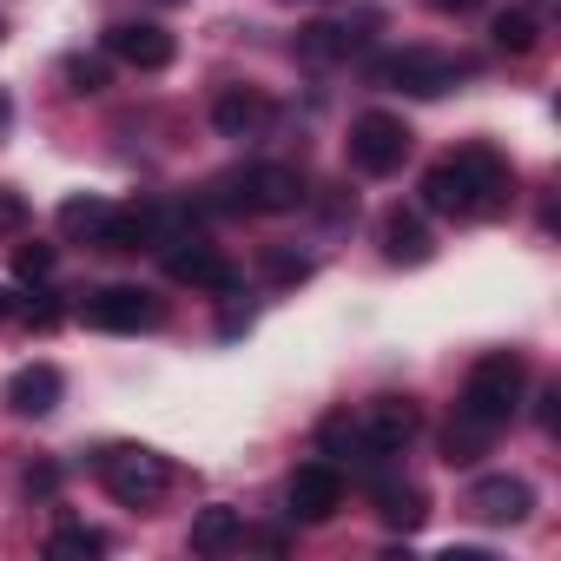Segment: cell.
Returning <instances> with one entry per match:
<instances>
[{
    "mask_svg": "<svg viewBox=\"0 0 561 561\" xmlns=\"http://www.w3.org/2000/svg\"><path fill=\"white\" fill-rule=\"evenodd\" d=\"M93 244L100 251H152V244H165V205H113Z\"/></svg>",
    "mask_w": 561,
    "mask_h": 561,
    "instance_id": "7c38bea8",
    "label": "cell"
},
{
    "mask_svg": "<svg viewBox=\"0 0 561 561\" xmlns=\"http://www.w3.org/2000/svg\"><path fill=\"white\" fill-rule=\"evenodd\" d=\"M370 80L383 93H403V100H443L456 80H469V60L436 54V47H403V54L370 60Z\"/></svg>",
    "mask_w": 561,
    "mask_h": 561,
    "instance_id": "277c9868",
    "label": "cell"
},
{
    "mask_svg": "<svg viewBox=\"0 0 561 561\" xmlns=\"http://www.w3.org/2000/svg\"><path fill=\"white\" fill-rule=\"evenodd\" d=\"M0 318H14V298H8V285H0Z\"/></svg>",
    "mask_w": 561,
    "mask_h": 561,
    "instance_id": "836d02e7",
    "label": "cell"
},
{
    "mask_svg": "<svg viewBox=\"0 0 561 561\" xmlns=\"http://www.w3.org/2000/svg\"><path fill=\"white\" fill-rule=\"evenodd\" d=\"M211 126H218V139H257L271 126V100L257 87H225L211 100Z\"/></svg>",
    "mask_w": 561,
    "mask_h": 561,
    "instance_id": "9a60e30c",
    "label": "cell"
},
{
    "mask_svg": "<svg viewBox=\"0 0 561 561\" xmlns=\"http://www.w3.org/2000/svg\"><path fill=\"white\" fill-rule=\"evenodd\" d=\"M515 198V172L495 146H462L456 159L423 172V205L443 218H495Z\"/></svg>",
    "mask_w": 561,
    "mask_h": 561,
    "instance_id": "6da1fadb",
    "label": "cell"
},
{
    "mask_svg": "<svg viewBox=\"0 0 561 561\" xmlns=\"http://www.w3.org/2000/svg\"><path fill=\"white\" fill-rule=\"evenodd\" d=\"M14 318H21L27 331H54V324H60V305L41 298V285H34V305H14Z\"/></svg>",
    "mask_w": 561,
    "mask_h": 561,
    "instance_id": "83f0119b",
    "label": "cell"
},
{
    "mask_svg": "<svg viewBox=\"0 0 561 561\" xmlns=\"http://www.w3.org/2000/svg\"><path fill=\"white\" fill-rule=\"evenodd\" d=\"M311 192H305V172L298 165H277V159H264V165H244V172H231V179H218V211H257V218H285V211H298Z\"/></svg>",
    "mask_w": 561,
    "mask_h": 561,
    "instance_id": "3957f363",
    "label": "cell"
},
{
    "mask_svg": "<svg viewBox=\"0 0 561 561\" xmlns=\"http://www.w3.org/2000/svg\"><path fill=\"white\" fill-rule=\"evenodd\" d=\"M264 271L277 277V285H298V277H311V264H305V257H291V251H271V257H264Z\"/></svg>",
    "mask_w": 561,
    "mask_h": 561,
    "instance_id": "f1b7e54d",
    "label": "cell"
},
{
    "mask_svg": "<svg viewBox=\"0 0 561 561\" xmlns=\"http://www.w3.org/2000/svg\"><path fill=\"white\" fill-rule=\"evenodd\" d=\"M430 251H436V238H430L423 211L390 205V211H383V257H390V264H430Z\"/></svg>",
    "mask_w": 561,
    "mask_h": 561,
    "instance_id": "2e32d148",
    "label": "cell"
},
{
    "mask_svg": "<svg viewBox=\"0 0 561 561\" xmlns=\"http://www.w3.org/2000/svg\"><path fill=\"white\" fill-rule=\"evenodd\" d=\"M47 554H54V561H93V554H106V535L87 528V522H67V528L47 541Z\"/></svg>",
    "mask_w": 561,
    "mask_h": 561,
    "instance_id": "603a6c76",
    "label": "cell"
},
{
    "mask_svg": "<svg viewBox=\"0 0 561 561\" xmlns=\"http://www.w3.org/2000/svg\"><path fill=\"white\" fill-rule=\"evenodd\" d=\"M8 119H14V106H8V93H0V133H8Z\"/></svg>",
    "mask_w": 561,
    "mask_h": 561,
    "instance_id": "d6a6232c",
    "label": "cell"
},
{
    "mask_svg": "<svg viewBox=\"0 0 561 561\" xmlns=\"http://www.w3.org/2000/svg\"><path fill=\"white\" fill-rule=\"evenodd\" d=\"M80 318H87L93 331H113V337H139V331H152V324L165 318V305H159L146 285H100V291L80 305Z\"/></svg>",
    "mask_w": 561,
    "mask_h": 561,
    "instance_id": "ba28073f",
    "label": "cell"
},
{
    "mask_svg": "<svg viewBox=\"0 0 561 561\" xmlns=\"http://www.w3.org/2000/svg\"><path fill=\"white\" fill-rule=\"evenodd\" d=\"M27 231V198L14 185H0V238H21Z\"/></svg>",
    "mask_w": 561,
    "mask_h": 561,
    "instance_id": "4316f807",
    "label": "cell"
},
{
    "mask_svg": "<svg viewBox=\"0 0 561 561\" xmlns=\"http://www.w3.org/2000/svg\"><path fill=\"white\" fill-rule=\"evenodd\" d=\"M489 41H495L502 54H535V41H541V27H535V14H528V8H508V14H495V27H489Z\"/></svg>",
    "mask_w": 561,
    "mask_h": 561,
    "instance_id": "7402d4cb",
    "label": "cell"
},
{
    "mask_svg": "<svg viewBox=\"0 0 561 561\" xmlns=\"http://www.w3.org/2000/svg\"><path fill=\"white\" fill-rule=\"evenodd\" d=\"M357 430H364L370 462H390V456H403V449L416 443L423 416H416V403H410V397H377V403L357 416Z\"/></svg>",
    "mask_w": 561,
    "mask_h": 561,
    "instance_id": "30bf717a",
    "label": "cell"
},
{
    "mask_svg": "<svg viewBox=\"0 0 561 561\" xmlns=\"http://www.w3.org/2000/svg\"><path fill=\"white\" fill-rule=\"evenodd\" d=\"M430 8H436V14H476L482 0H430Z\"/></svg>",
    "mask_w": 561,
    "mask_h": 561,
    "instance_id": "1f68e13d",
    "label": "cell"
},
{
    "mask_svg": "<svg viewBox=\"0 0 561 561\" xmlns=\"http://www.w3.org/2000/svg\"><path fill=\"white\" fill-rule=\"evenodd\" d=\"M344 508V469L337 462H305V469H291V482H285V515L291 522H305V528H318V522H331Z\"/></svg>",
    "mask_w": 561,
    "mask_h": 561,
    "instance_id": "9c48e42d",
    "label": "cell"
},
{
    "mask_svg": "<svg viewBox=\"0 0 561 561\" xmlns=\"http://www.w3.org/2000/svg\"><path fill=\"white\" fill-rule=\"evenodd\" d=\"M535 403H541V423H548V430H554V423H561V383H548V390H541V397H535Z\"/></svg>",
    "mask_w": 561,
    "mask_h": 561,
    "instance_id": "4dcf8cb0",
    "label": "cell"
},
{
    "mask_svg": "<svg viewBox=\"0 0 561 561\" xmlns=\"http://www.w3.org/2000/svg\"><path fill=\"white\" fill-rule=\"evenodd\" d=\"M370 502H377L383 528H397V535H416V528L430 522V495H423L416 482H403V476H383V482L370 489Z\"/></svg>",
    "mask_w": 561,
    "mask_h": 561,
    "instance_id": "e0dca14e",
    "label": "cell"
},
{
    "mask_svg": "<svg viewBox=\"0 0 561 561\" xmlns=\"http://www.w3.org/2000/svg\"><path fill=\"white\" fill-rule=\"evenodd\" d=\"M60 73H67V87H73V93H106V60H87V54H73Z\"/></svg>",
    "mask_w": 561,
    "mask_h": 561,
    "instance_id": "484cf974",
    "label": "cell"
},
{
    "mask_svg": "<svg viewBox=\"0 0 561 561\" xmlns=\"http://www.w3.org/2000/svg\"><path fill=\"white\" fill-rule=\"evenodd\" d=\"M351 54H357V34L337 27V21H318V27L298 34V60H311V67H331V60H351Z\"/></svg>",
    "mask_w": 561,
    "mask_h": 561,
    "instance_id": "d6986e66",
    "label": "cell"
},
{
    "mask_svg": "<svg viewBox=\"0 0 561 561\" xmlns=\"http://www.w3.org/2000/svg\"><path fill=\"white\" fill-rule=\"evenodd\" d=\"M244 541V515L231 502H211L192 515V554H231Z\"/></svg>",
    "mask_w": 561,
    "mask_h": 561,
    "instance_id": "ac0fdd59",
    "label": "cell"
},
{
    "mask_svg": "<svg viewBox=\"0 0 561 561\" xmlns=\"http://www.w3.org/2000/svg\"><path fill=\"white\" fill-rule=\"evenodd\" d=\"M106 211H113L106 198H67V205H60V231H67V238H100Z\"/></svg>",
    "mask_w": 561,
    "mask_h": 561,
    "instance_id": "cb8c5ba5",
    "label": "cell"
},
{
    "mask_svg": "<svg viewBox=\"0 0 561 561\" xmlns=\"http://www.w3.org/2000/svg\"><path fill=\"white\" fill-rule=\"evenodd\" d=\"M522 397H528V364H522L515 351H489V357L469 364L456 410L476 416V423H489V430H508V423L522 416Z\"/></svg>",
    "mask_w": 561,
    "mask_h": 561,
    "instance_id": "7a4b0ae2",
    "label": "cell"
},
{
    "mask_svg": "<svg viewBox=\"0 0 561 561\" xmlns=\"http://www.w3.org/2000/svg\"><path fill=\"white\" fill-rule=\"evenodd\" d=\"M489 443H495V430L456 410V416H449V430H443V462H476V456H482Z\"/></svg>",
    "mask_w": 561,
    "mask_h": 561,
    "instance_id": "44dd1931",
    "label": "cell"
},
{
    "mask_svg": "<svg viewBox=\"0 0 561 561\" xmlns=\"http://www.w3.org/2000/svg\"><path fill=\"white\" fill-rule=\"evenodd\" d=\"M318 449H324V462H370V449H364V430L351 423V416H324V430H318Z\"/></svg>",
    "mask_w": 561,
    "mask_h": 561,
    "instance_id": "ffe728a7",
    "label": "cell"
},
{
    "mask_svg": "<svg viewBox=\"0 0 561 561\" xmlns=\"http://www.w3.org/2000/svg\"><path fill=\"white\" fill-rule=\"evenodd\" d=\"M528 508H535V489L522 476H482L469 489V515L489 528H515V522H528Z\"/></svg>",
    "mask_w": 561,
    "mask_h": 561,
    "instance_id": "4fadbf2b",
    "label": "cell"
},
{
    "mask_svg": "<svg viewBox=\"0 0 561 561\" xmlns=\"http://www.w3.org/2000/svg\"><path fill=\"white\" fill-rule=\"evenodd\" d=\"M21 482H27V495H54V489H60V469H54V462H34Z\"/></svg>",
    "mask_w": 561,
    "mask_h": 561,
    "instance_id": "f546056e",
    "label": "cell"
},
{
    "mask_svg": "<svg viewBox=\"0 0 561 561\" xmlns=\"http://www.w3.org/2000/svg\"><path fill=\"white\" fill-rule=\"evenodd\" d=\"M100 482L119 508H152L165 489H172V469L159 449H139V443H113L100 449Z\"/></svg>",
    "mask_w": 561,
    "mask_h": 561,
    "instance_id": "5b68a950",
    "label": "cell"
},
{
    "mask_svg": "<svg viewBox=\"0 0 561 561\" xmlns=\"http://www.w3.org/2000/svg\"><path fill=\"white\" fill-rule=\"evenodd\" d=\"M60 397H67V377H60L54 364H21V370L8 377V410H14V416H27V423L54 416V410H60Z\"/></svg>",
    "mask_w": 561,
    "mask_h": 561,
    "instance_id": "5bb4252c",
    "label": "cell"
},
{
    "mask_svg": "<svg viewBox=\"0 0 561 561\" xmlns=\"http://www.w3.org/2000/svg\"><path fill=\"white\" fill-rule=\"evenodd\" d=\"M410 146H416V133H410L397 113H383V106H370V113L351 119V165H357L364 179H390V172H403Z\"/></svg>",
    "mask_w": 561,
    "mask_h": 561,
    "instance_id": "8992f818",
    "label": "cell"
},
{
    "mask_svg": "<svg viewBox=\"0 0 561 561\" xmlns=\"http://www.w3.org/2000/svg\"><path fill=\"white\" fill-rule=\"evenodd\" d=\"M106 54L119 60V67H139V73H165L172 67V34L159 27V21H113L106 27Z\"/></svg>",
    "mask_w": 561,
    "mask_h": 561,
    "instance_id": "8fae6325",
    "label": "cell"
},
{
    "mask_svg": "<svg viewBox=\"0 0 561 561\" xmlns=\"http://www.w3.org/2000/svg\"><path fill=\"white\" fill-rule=\"evenodd\" d=\"M165 277H172V285H192V291H211V298H231L238 291V264L218 244H205L198 231L165 238Z\"/></svg>",
    "mask_w": 561,
    "mask_h": 561,
    "instance_id": "52a82bcc",
    "label": "cell"
},
{
    "mask_svg": "<svg viewBox=\"0 0 561 561\" xmlns=\"http://www.w3.org/2000/svg\"><path fill=\"white\" fill-rule=\"evenodd\" d=\"M14 277L21 285H47L54 277V244H21L14 251Z\"/></svg>",
    "mask_w": 561,
    "mask_h": 561,
    "instance_id": "d4e9b609",
    "label": "cell"
}]
</instances>
